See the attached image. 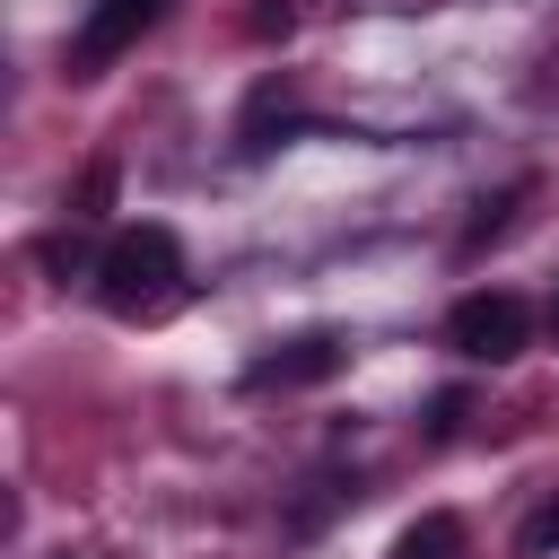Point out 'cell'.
Returning a JSON list of instances; mask_svg holds the SVG:
<instances>
[{
    "instance_id": "obj_1",
    "label": "cell",
    "mask_w": 559,
    "mask_h": 559,
    "mask_svg": "<svg viewBox=\"0 0 559 559\" xmlns=\"http://www.w3.org/2000/svg\"><path fill=\"white\" fill-rule=\"evenodd\" d=\"M96 297H105V314H140V323L166 314L183 297V245H175V227H157V218L122 227L96 253Z\"/></svg>"
},
{
    "instance_id": "obj_2",
    "label": "cell",
    "mask_w": 559,
    "mask_h": 559,
    "mask_svg": "<svg viewBox=\"0 0 559 559\" xmlns=\"http://www.w3.org/2000/svg\"><path fill=\"white\" fill-rule=\"evenodd\" d=\"M524 341H533V306H524L515 288H472V297H454V314H445V349H463V358H480V367L524 358Z\"/></svg>"
},
{
    "instance_id": "obj_3",
    "label": "cell",
    "mask_w": 559,
    "mask_h": 559,
    "mask_svg": "<svg viewBox=\"0 0 559 559\" xmlns=\"http://www.w3.org/2000/svg\"><path fill=\"white\" fill-rule=\"evenodd\" d=\"M157 17H166V0H87V17L70 35V79H96L105 61H122Z\"/></svg>"
},
{
    "instance_id": "obj_4",
    "label": "cell",
    "mask_w": 559,
    "mask_h": 559,
    "mask_svg": "<svg viewBox=\"0 0 559 559\" xmlns=\"http://www.w3.org/2000/svg\"><path fill=\"white\" fill-rule=\"evenodd\" d=\"M341 341L332 332H306V341H288V349H271V358H253L245 367V384L253 393H271V384H323V376H341Z\"/></svg>"
},
{
    "instance_id": "obj_5",
    "label": "cell",
    "mask_w": 559,
    "mask_h": 559,
    "mask_svg": "<svg viewBox=\"0 0 559 559\" xmlns=\"http://www.w3.org/2000/svg\"><path fill=\"white\" fill-rule=\"evenodd\" d=\"M393 559H463V515H419V524H402V542H393Z\"/></svg>"
},
{
    "instance_id": "obj_6",
    "label": "cell",
    "mask_w": 559,
    "mask_h": 559,
    "mask_svg": "<svg viewBox=\"0 0 559 559\" xmlns=\"http://www.w3.org/2000/svg\"><path fill=\"white\" fill-rule=\"evenodd\" d=\"M524 201H533V183H507V192H498V201H480V218H472V236H463V253H480V245H489V236H507V227H515V210H524Z\"/></svg>"
},
{
    "instance_id": "obj_7",
    "label": "cell",
    "mask_w": 559,
    "mask_h": 559,
    "mask_svg": "<svg viewBox=\"0 0 559 559\" xmlns=\"http://www.w3.org/2000/svg\"><path fill=\"white\" fill-rule=\"evenodd\" d=\"M550 550H559V498H542L524 515V559H550Z\"/></svg>"
},
{
    "instance_id": "obj_8",
    "label": "cell",
    "mask_w": 559,
    "mask_h": 559,
    "mask_svg": "<svg viewBox=\"0 0 559 559\" xmlns=\"http://www.w3.org/2000/svg\"><path fill=\"white\" fill-rule=\"evenodd\" d=\"M114 201V166H87V192H79V218H105Z\"/></svg>"
},
{
    "instance_id": "obj_9",
    "label": "cell",
    "mask_w": 559,
    "mask_h": 559,
    "mask_svg": "<svg viewBox=\"0 0 559 559\" xmlns=\"http://www.w3.org/2000/svg\"><path fill=\"white\" fill-rule=\"evenodd\" d=\"M550 332H559V297H550Z\"/></svg>"
}]
</instances>
